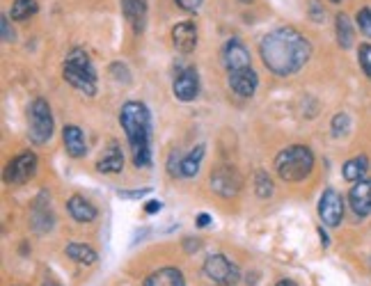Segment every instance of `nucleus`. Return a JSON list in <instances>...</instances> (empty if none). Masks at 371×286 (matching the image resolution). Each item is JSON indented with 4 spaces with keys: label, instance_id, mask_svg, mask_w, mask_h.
<instances>
[{
    "label": "nucleus",
    "instance_id": "f257e3e1",
    "mask_svg": "<svg viewBox=\"0 0 371 286\" xmlns=\"http://www.w3.org/2000/svg\"><path fill=\"white\" fill-rule=\"evenodd\" d=\"M259 55L264 67L275 76L298 74L312 57V44L291 26L275 28L259 42Z\"/></svg>",
    "mask_w": 371,
    "mask_h": 286
},
{
    "label": "nucleus",
    "instance_id": "f03ea898",
    "mask_svg": "<svg viewBox=\"0 0 371 286\" xmlns=\"http://www.w3.org/2000/svg\"><path fill=\"white\" fill-rule=\"evenodd\" d=\"M119 124L129 140L136 167L151 165V112L140 101H127L119 110Z\"/></svg>",
    "mask_w": 371,
    "mask_h": 286
},
{
    "label": "nucleus",
    "instance_id": "7ed1b4c3",
    "mask_svg": "<svg viewBox=\"0 0 371 286\" xmlns=\"http://www.w3.org/2000/svg\"><path fill=\"white\" fill-rule=\"evenodd\" d=\"M314 170V154L307 145H291L275 156V172L286 183L307 179Z\"/></svg>",
    "mask_w": 371,
    "mask_h": 286
},
{
    "label": "nucleus",
    "instance_id": "20e7f679",
    "mask_svg": "<svg viewBox=\"0 0 371 286\" xmlns=\"http://www.w3.org/2000/svg\"><path fill=\"white\" fill-rule=\"evenodd\" d=\"M62 76H65V80L71 87L82 92V94L87 97L97 94V69L82 48H74L67 55L65 67H62Z\"/></svg>",
    "mask_w": 371,
    "mask_h": 286
},
{
    "label": "nucleus",
    "instance_id": "39448f33",
    "mask_svg": "<svg viewBox=\"0 0 371 286\" xmlns=\"http://www.w3.org/2000/svg\"><path fill=\"white\" fill-rule=\"evenodd\" d=\"M28 136L35 145H44L53 136V112L44 99H35L28 108Z\"/></svg>",
    "mask_w": 371,
    "mask_h": 286
},
{
    "label": "nucleus",
    "instance_id": "423d86ee",
    "mask_svg": "<svg viewBox=\"0 0 371 286\" xmlns=\"http://www.w3.org/2000/svg\"><path fill=\"white\" fill-rule=\"evenodd\" d=\"M202 273L206 275V280L213 282L215 286H236L241 282L239 265L227 259L225 254H211V257H206Z\"/></svg>",
    "mask_w": 371,
    "mask_h": 286
},
{
    "label": "nucleus",
    "instance_id": "0eeeda50",
    "mask_svg": "<svg viewBox=\"0 0 371 286\" xmlns=\"http://www.w3.org/2000/svg\"><path fill=\"white\" fill-rule=\"evenodd\" d=\"M243 188V177L239 175V170L232 165H220L211 172V190L218 192L220 197L232 199L241 192Z\"/></svg>",
    "mask_w": 371,
    "mask_h": 286
},
{
    "label": "nucleus",
    "instance_id": "6e6552de",
    "mask_svg": "<svg viewBox=\"0 0 371 286\" xmlns=\"http://www.w3.org/2000/svg\"><path fill=\"white\" fill-rule=\"evenodd\" d=\"M318 218L323 227H339L344 220V197L335 188H326L318 199Z\"/></svg>",
    "mask_w": 371,
    "mask_h": 286
},
{
    "label": "nucleus",
    "instance_id": "1a4fd4ad",
    "mask_svg": "<svg viewBox=\"0 0 371 286\" xmlns=\"http://www.w3.org/2000/svg\"><path fill=\"white\" fill-rule=\"evenodd\" d=\"M37 165L39 160L33 151H23V154H18L16 158L9 160V165L5 170V181L12 183V186H21V183L30 181L37 175Z\"/></svg>",
    "mask_w": 371,
    "mask_h": 286
},
{
    "label": "nucleus",
    "instance_id": "9d476101",
    "mask_svg": "<svg viewBox=\"0 0 371 286\" xmlns=\"http://www.w3.org/2000/svg\"><path fill=\"white\" fill-rule=\"evenodd\" d=\"M172 92L179 101H183V104H190V101L198 99V94H200L198 69L188 67V69L179 71L177 78H174V83H172Z\"/></svg>",
    "mask_w": 371,
    "mask_h": 286
},
{
    "label": "nucleus",
    "instance_id": "9b49d317",
    "mask_svg": "<svg viewBox=\"0 0 371 286\" xmlns=\"http://www.w3.org/2000/svg\"><path fill=\"white\" fill-rule=\"evenodd\" d=\"M222 65L227 67V71H239V69H247L252 67L250 60V50L245 48V44L239 37H232L230 42L222 48Z\"/></svg>",
    "mask_w": 371,
    "mask_h": 286
},
{
    "label": "nucleus",
    "instance_id": "f8f14e48",
    "mask_svg": "<svg viewBox=\"0 0 371 286\" xmlns=\"http://www.w3.org/2000/svg\"><path fill=\"white\" fill-rule=\"evenodd\" d=\"M348 207L357 218L371 216V179L357 181L348 192Z\"/></svg>",
    "mask_w": 371,
    "mask_h": 286
},
{
    "label": "nucleus",
    "instance_id": "ddd939ff",
    "mask_svg": "<svg viewBox=\"0 0 371 286\" xmlns=\"http://www.w3.org/2000/svg\"><path fill=\"white\" fill-rule=\"evenodd\" d=\"M230 87L234 94H239L243 99L252 97L257 92V85H259V76H257V71L252 67L247 69H239V71H230Z\"/></svg>",
    "mask_w": 371,
    "mask_h": 286
},
{
    "label": "nucleus",
    "instance_id": "4468645a",
    "mask_svg": "<svg viewBox=\"0 0 371 286\" xmlns=\"http://www.w3.org/2000/svg\"><path fill=\"white\" fill-rule=\"evenodd\" d=\"M122 14L131 23L133 33L140 35L147 26V0H122Z\"/></svg>",
    "mask_w": 371,
    "mask_h": 286
},
{
    "label": "nucleus",
    "instance_id": "2eb2a0df",
    "mask_svg": "<svg viewBox=\"0 0 371 286\" xmlns=\"http://www.w3.org/2000/svg\"><path fill=\"white\" fill-rule=\"evenodd\" d=\"M172 44L181 53H193L198 46V28L190 21H181L172 28Z\"/></svg>",
    "mask_w": 371,
    "mask_h": 286
},
{
    "label": "nucleus",
    "instance_id": "dca6fc26",
    "mask_svg": "<svg viewBox=\"0 0 371 286\" xmlns=\"http://www.w3.org/2000/svg\"><path fill=\"white\" fill-rule=\"evenodd\" d=\"M122 167H124V154L117 142L110 140L106 151H103L101 158L97 160V170L103 172V175H117V172H122Z\"/></svg>",
    "mask_w": 371,
    "mask_h": 286
},
{
    "label": "nucleus",
    "instance_id": "f3484780",
    "mask_svg": "<svg viewBox=\"0 0 371 286\" xmlns=\"http://www.w3.org/2000/svg\"><path fill=\"white\" fill-rule=\"evenodd\" d=\"M62 140H65V149L71 158H82L87 154V142L82 131L76 124H67L62 128Z\"/></svg>",
    "mask_w": 371,
    "mask_h": 286
},
{
    "label": "nucleus",
    "instance_id": "a211bd4d",
    "mask_svg": "<svg viewBox=\"0 0 371 286\" xmlns=\"http://www.w3.org/2000/svg\"><path fill=\"white\" fill-rule=\"evenodd\" d=\"M144 286H186V280H183V273L179 268L165 265V268H158L151 275H147Z\"/></svg>",
    "mask_w": 371,
    "mask_h": 286
},
{
    "label": "nucleus",
    "instance_id": "6ab92c4d",
    "mask_svg": "<svg viewBox=\"0 0 371 286\" xmlns=\"http://www.w3.org/2000/svg\"><path fill=\"white\" fill-rule=\"evenodd\" d=\"M67 211L76 222H92L97 218V209L92 207V202H87L80 195H74V197L67 199Z\"/></svg>",
    "mask_w": 371,
    "mask_h": 286
},
{
    "label": "nucleus",
    "instance_id": "aec40b11",
    "mask_svg": "<svg viewBox=\"0 0 371 286\" xmlns=\"http://www.w3.org/2000/svg\"><path fill=\"white\" fill-rule=\"evenodd\" d=\"M204 145H198L193 151H188L183 158H179V177L183 179H193L200 172L202 158H204Z\"/></svg>",
    "mask_w": 371,
    "mask_h": 286
},
{
    "label": "nucleus",
    "instance_id": "412c9836",
    "mask_svg": "<svg viewBox=\"0 0 371 286\" xmlns=\"http://www.w3.org/2000/svg\"><path fill=\"white\" fill-rule=\"evenodd\" d=\"M367 170H369V158L367 156H355V158H350V160L344 163L342 175L348 183H357V181L365 179Z\"/></svg>",
    "mask_w": 371,
    "mask_h": 286
},
{
    "label": "nucleus",
    "instance_id": "4be33fe9",
    "mask_svg": "<svg viewBox=\"0 0 371 286\" xmlns=\"http://www.w3.org/2000/svg\"><path fill=\"white\" fill-rule=\"evenodd\" d=\"M335 33H337V44L342 48H350L355 42V30H353V23H350V18L342 12L337 14L335 18Z\"/></svg>",
    "mask_w": 371,
    "mask_h": 286
},
{
    "label": "nucleus",
    "instance_id": "5701e85b",
    "mask_svg": "<svg viewBox=\"0 0 371 286\" xmlns=\"http://www.w3.org/2000/svg\"><path fill=\"white\" fill-rule=\"evenodd\" d=\"M65 252H67V257L71 261L82 263V265H92L97 261V252L92 250L90 245H85V243H69Z\"/></svg>",
    "mask_w": 371,
    "mask_h": 286
},
{
    "label": "nucleus",
    "instance_id": "b1692460",
    "mask_svg": "<svg viewBox=\"0 0 371 286\" xmlns=\"http://www.w3.org/2000/svg\"><path fill=\"white\" fill-rule=\"evenodd\" d=\"M37 0H14L12 3V9H9V16L14 18V21H28L30 16L37 14Z\"/></svg>",
    "mask_w": 371,
    "mask_h": 286
},
{
    "label": "nucleus",
    "instance_id": "393cba45",
    "mask_svg": "<svg viewBox=\"0 0 371 286\" xmlns=\"http://www.w3.org/2000/svg\"><path fill=\"white\" fill-rule=\"evenodd\" d=\"M254 181H257V183H254L257 195H259L262 199H266V197L273 195V181H271V177L266 175V172H257Z\"/></svg>",
    "mask_w": 371,
    "mask_h": 286
},
{
    "label": "nucleus",
    "instance_id": "a878e982",
    "mask_svg": "<svg viewBox=\"0 0 371 286\" xmlns=\"http://www.w3.org/2000/svg\"><path fill=\"white\" fill-rule=\"evenodd\" d=\"M348 128H350V117L346 115V112H337V115L333 117V136L342 138L348 133Z\"/></svg>",
    "mask_w": 371,
    "mask_h": 286
},
{
    "label": "nucleus",
    "instance_id": "bb28decb",
    "mask_svg": "<svg viewBox=\"0 0 371 286\" xmlns=\"http://www.w3.org/2000/svg\"><path fill=\"white\" fill-rule=\"evenodd\" d=\"M357 62L365 74L371 78V44H360L357 48Z\"/></svg>",
    "mask_w": 371,
    "mask_h": 286
},
{
    "label": "nucleus",
    "instance_id": "cd10ccee",
    "mask_svg": "<svg viewBox=\"0 0 371 286\" xmlns=\"http://www.w3.org/2000/svg\"><path fill=\"white\" fill-rule=\"evenodd\" d=\"M355 21L360 26V30H362V35L371 39V7H362L355 16Z\"/></svg>",
    "mask_w": 371,
    "mask_h": 286
},
{
    "label": "nucleus",
    "instance_id": "c85d7f7f",
    "mask_svg": "<svg viewBox=\"0 0 371 286\" xmlns=\"http://www.w3.org/2000/svg\"><path fill=\"white\" fill-rule=\"evenodd\" d=\"M0 33H3L5 42H14V30H12V26H9V16L0 18Z\"/></svg>",
    "mask_w": 371,
    "mask_h": 286
},
{
    "label": "nucleus",
    "instance_id": "c756f323",
    "mask_svg": "<svg viewBox=\"0 0 371 286\" xmlns=\"http://www.w3.org/2000/svg\"><path fill=\"white\" fill-rule=\"evenodd\" d=\"M183 12H198V9L202 7V0H174Z\"/></svg>",
    "mask_w": 371,
    "mask_h": 286
},
{
    "label": "nucleus",
    "instance_id": "7c9ffc66",
    "mask_svg": "<svg viewBox=\"0 0 371 286\" xmlns=\"http://www.w3.org/2000/svg\"><path fill=\"white\" fill-rule=\"evenodd\" d=\"M309 16H312L316 23L323 21V9L318 5V0H309Z\"/></svg>",
    "mask_w": 371,
    "mask_h": 286
},
{
    "label": "nucleus",
    "instance_id": "2f4dec72",
    "mask_svg": "<svg viewBox=\"0 0 371 286\" xmlns=\"http://www.w3.org/2000/svg\"><path fill=\"white\" fill-rule=\"evenodd\" d=\"M144 195H149V188H144V190H119L122 199H142Z\"/></svg>",
    "mask_w": 371,
    "mask_h": 286
},
{
    "label": "nucleus",
    "instance_id": "473e14b6",
    "mask_svg": "<svg viewBox=\"0 0 371 286\" xmlns=\"http://www.w3.org/2000/svg\"><path fill=\"white\" fill-rule=\"evenodd\" d=\"M163 209V204L158 202V199H151L149 204H147V207H144V213H149V216H151V213H156V211H161Z\"/></svg>",
    "mask_w": 371,
    "mask_h": 286
},
{
    "label": "nucleus",
    "instance_id": "72a5a7b5",
    "mask_svg": "<svg viewBox=\"0 0 371 286\" xmlns=\"http://www.w3.org/2000/svg\"><path fill=\"white\" fill-rule=\"evenodd\" d=\"M209 224H211L209 213H200V216H198V227H209Z\"/></svg>",
    "mask_w": 371,
    "mask_h": 286
},
{
    "label": "nucleus",
    "instance_id": "f704fd0d",
    "mask_svg": "<svg viewBox=\"0 0 371 286\" xmlns=\"http://www.w3.org/2000/svg\"><path fill=\"white\" fill-rule=\"evenodd\" d=\"M318 236H321V243H323V248H328V243H330V241H328V233L323 231V227L318 229Z\"/></svg>",
    "mask_w": 371,
    "mask_h": 286
},
{
    "label": "nucleus",
    "instance_id": "c9c22d12",
    "mask_svg": "<svg viewBox=\"0 0 371 286\" xmlns=\"http://www.w3.org/2000/svg\"><path fill=\"white\" fill-rule=\"evenodd\" d=\"M275 286H298V284H296L294 280H280Z\"/></svg>",
    "mask_w": 371,
    "mask_h": 286
},
{
    "label": "nucleus",
    "instance_id": "e433bc0d",
    "mask_svg": "<svg viewBox=\"0 0 371 286\" xmlns=\"http://www.w3.org/2000/svg\"><path fill=\"white\" fill-rule=\"evenodd\" d=\"M330 3H335V5H339V3H342V0H330Z\"/></svg>",
    "mask_w": 371,
    "mask_h": 286
},
{
    "label": "nucleus",
    "instance_id": "4c0bfd02",
    "mask_svg": "<svg viewBox=\"0 0 371 286\" xmlns=\"http://www.w3.org/2000/svg\"><path fill=\"white\" fill-rule=\"evenodd\" d=\"M241 3H252V0H241Z\"/></svg>",
    "mask_w": 371,
    "mask_h": 286
}]
</instances>
